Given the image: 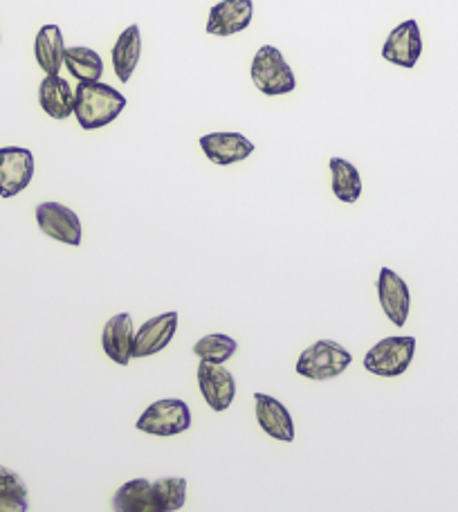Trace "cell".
I'll return each instance as SVG.
<instances>
[{"label":"cell","instance_id":"6da1fadb","mask_svg":"<svg viewBox=\"0 0 458 512\" xmlns=\"http://www.w3.org/2000/svg\"><path fill=\"white\" fill-rule=\"evenodd\" d=\"M126 108V97L117 88L95 81L75 88V117L84 131L113 124Z\"/></svg>","mask_w":458,"mask_h":512},{"label":"cell","instance_id":"7a4b0ae2","mask_svg":"<svg viewBox=\"0 0 458 512\" xmlns=\"http://www.w3.org/2000/svg\"><path fill=\"white\" fill-rule=\"evenodd\" d=\"M250 77L256 90L265 97H281L297 88L295 72L274 45H261L259 52L254 54Z\"/></svg>","mask_w":458,"mask_h":512},{"label":"cell","instance_id":"3957f363","mask_svg":"<svg viewBox=\"0 0 458 512\" xmlns=\"http://www.w3.org/2000/svg\"><path fill=\"white\" fill-rule=\"evenodd\" d=\"M416 355V337L393 335L373 344L364 355V369L380 378H398L407 373Z\"/></svg>","mask_w":458,"mask_h":512},{"label":"cell","instance_id":"277c9868","mask_svg":"<svg viewBox=\"0 0 458 512\" xmlns=\"http://www.w3.org/2000/svg\"><path fill=\"white\" fill-rule=\"evenodd\" d=\"M353 355L348 353L342 344H337L333 340H319L315 344H310L306 351H301L295 371L299 376H304L308 380H333L337 376L351 367Z\"/></svg>","mask_w":458,"mask_h":512},{"label":"cell","instance_id":"5b68a950","mask_svg":"<svg viewBox=\"0 0 458 512\" xmlns=\"http://www.w3.org/2000/svg\"><path fill=\"white\" fill-rule=\"evenodd\" d=\"M191 423H194V416H191V409L185 400L164 398L146 407L144 414L137 418L135 427L137 432L169 438L185 434Z\"/></svg>","mask_w":458,"mask_h":512},{"label":"cell","instance_id":"8992f818","mask_svg":"<svg viewBox=\"0 0 458 512\" xmlns=\"http://www.w3.org/2000/svg\"><path fill=\"white\" fill-rule=\"evenodd\" d=\"M34 178V155L23 146L0 149V198H14L30 187Z\"/></svg>","mask_w":458,"mask_h":512},{"label":"cell","instance_id":"52a82bcc","mask_svg":"<svg viewBox=\"0 0 458 512\" xmlns=\"http://www.w3.org/2000/svg\"><path fill=\"white\" fill-rule=\"evenodd\" d=\"M36 225L41 227V232L50 239L72 245V248H79L81 236V221L79 216L72 212L70 207L61 203H41L36 207Z\"/></svg>","mask_w":458,"mask_h":512},{"label":"cell","instance_id":"ba28073f","mask_svg":"<svg viewBox=\"0 0 458 512\" xmlns=\"http://www.w3.org/2000/svg\"><path fill=\"white\" fill-rule=\"evenodd\" d=\"M420 54H423V34H420V27L414 18L393 27L382 45V59L405 70L416 68Z\"/></svg>","mask_w":458,"mask_h":512},{"label":"cell","instance_id":"9c48e42d","mask_svg":"<svg viewBox=\"0 0 458 512\" xmlns=\"http://www.w3.org/2000/svg\"><path fill=\"white\" fill-rule=\"evenodd\" d=\"M178 331V313H162L158 317H151L149 322L140 326V331H135L133 340V358H151V355H158L160 351L167 349L173 342Z\"/></svg>","mask_w":458,"mask_h":512},{"label":"cell","instance_id":"30bf717a","mask_svg":"<svg viewBox=\"0 0 458 512\" xmlns=\"http://www.w3.org/2000/svg\"><path fill=\"white\" fill-rule=\"evenodd\" d=\"M198 389L214 411H225L236 398V380L223 364L200 362L198 364Z\"/></svg>","mask_w":458,"mask_h":512},{"label":"cell","instance_id":"8fae6325","mask_svg":"<svg viewBox=\"0 0 458 512\" xmlns=\"http://www.w3.org/2000/svg\"><path fill=\"white\" fill-rule=\"evenodd\" d=\"M378 299H380L384 315L389 317V322L393 326L402 328L407 324L409 310H411V292H409L407 281L402 279L398 272H393L391 268L380 270Z\"/></svg>","mask_w":458,"mask_h":512},{"label":"cell","instance_id":"7c38bea8","mask_svg":"<svg viewBox=\"0 0 458 512\" xmlns=\"http://www.w3.org/2000/svg\"><path fill=\"white\" fill-rule=\"evenodd\" d=\"M200 149L205 158L212 160L218 167H229L250 158L254 153V142L247 140L243 133L234 131H218L200 137Z\"/></svg>","mask_w":458,"mask_h":512},{"label":"cell","instance_id":"4fadbf2b","mask_svg":"<svg viewBox=\"0 0 458 512\" xmlns=\"http://www.w3.org/2000/svg\"><path fill=\"white\" fill-rule=\"evenodd\" d=\"M254 3L252 0H221L209 9L205 32L212 36L241 34L252 25Z\"/></svg>","mask_w":458,"mask_h":512},{"label":"cell","instance_id":"5bb4252c","mask_svg":"<svg viewBox=\"0 0 458 512\" xmlns=\"http://www.w3.org/2000/svg\"><path fill=\"white\" fill-rule=\"evenodd\" d=\"M254 411L256 423L274 441H295V420L277 398L268 396V393H254Z\"/></svg>","mask_w":458,"mask_h":512},{"label":"cell","instance_id":"9a60e30c","mask_svg":"<svg viewBox=\"0 0 458 512\" xmlns=\"http://www.w3.org/2000/svg\"><path fill=\"white\" fill-rule=\"evenodd\" d=\"M133 340H135V326L133 317L128 313H117L108 319L102 333V346L104 353L119 367H128L133 360Z\"/></svg>","mask_w":458,"mask_h":512},{"label":"cell","instance_id":"2e32d148","mask_svg":"<svg viewBox=\"0 0 458 512\" xmlns=\"http://www.w3.org/2000/svg\"><path fill=\"white\" fill-rule=\"evenodd\" d=\"M39 104L52 120H68L75 115V88L61 75H45L39 86Z\"/></svg>","mask_w":458,"mask_h":512},{"label":"cell","instance_id":"e0dca14e","mask_svg":"<svg viewBox=\"0 0 458 512\" xmlns=\"http://www.w3.org/2000/svg\"><path fill=\"white\" fill-rule=\"evenodd\" d=\"M140 57H142L140 25H128L126 30L117 36L111 52L113 70L122 84H128V81H131L133 72L137 70V63H140Z\"/></svg>","mask_w":458,"mask_h":512},{"label":"cell","instance_id":"ac0fdd59","mask_svg":"<svg viewBox=\"0 0 458 512\" xmlns=\"http://www.w3.org/2000/svg\"><path fill=\"white\" fill-rule=\"evenodd\" d=\"M34 57L45 75H59L66 59V43L59 25H43L34 39Z\"/></svg>","mask_w":458,"mask_h":512},{"label":"cell","instance_id":"d6986e66","mask_svg":"<svg viewBox=\"0 0 458 512\" xmlns=\"http://www.w3.org/2000/svg\"><path fill=\"white\" fill-rule=\"evenodd\" d=\"M160 510L153 497V483L149 479L126 481L113 495V512H155Z\"/></svg>","mask_w":458,"mask_h":512},{"label":"cell","instance_id":"ffe728a7","mask_svg":"<svg viewBox=\"0 0 458 512\" xmlns=\"http://www.w3.org/2000/svg\"><path fill=\"white\" fill-rule=\"evenodd\" d=\"M328 169H331V189L335 198L346 205L357 203L362 196V176L355 164L344 158H331Z\"/></svg>","mask_w":458,"mask_h":512},{"label":"cell","instance_id":"44dd1931","mask_svg":"<svg viewBox=\"0 0 458 512\" xmlns=\"http://www.w3.org/2000/svg\"><path fill=\"white\" fill-rule=\"evenodd\" d=\"M63 66L70 70L79 84H95L102 81L104 75V59L93 48H84V45H75V48H66V59Z\"/></svg>","mask_w":458,"mask_h":512},{"label":"cell","instance_id":"7402d4cb","mask_svg":"<svg viewBox=\"0 0 458 512\" xmlns=\"http://www.w3.org/2000/svg\"><path fill=\"white\" fill-rule=\"evenodd\" d=\"M236 351H238V342L225 333L205 335L194 344L196 358L200 362H212V364H225L229 358H234Z\"/></svg>","mask_w":458,"mask_h":512},{"label":"cell","instance_id":"603a6c76","mask_svg":"<svg viewBox=\"0 0 458 512\" xmlns=\"http://www.w3.org/2000/svg\"><path fill=\"white\" fill-rule=\"evenodd\" d=\"M155 504L164 512H176L187 501V479L182 477H162L153 481Z\"/></svg>","mask_w":458,"mask_h":512},{"label":"cell","instance_id":"cb8c5ba5","mask_svg":"<svg viewBox=\"0 0 458 512\" xmlns=\"http://www.w3.org/2000/svg\"><path fill=\"white\" fill-rule=\"evenodd\" d=\"M0 497H21L27 499L25 481L14 470L0 465Z\"/></svg>","mask_w":458,"mask_h":512},{"label":"cell","instance_id":"d4e9b609","mask_svg":"<svg viewBox=\"0 0 458 512\" xmlns=\"http://www.w3.org/2000/svg\"><path fill=\"white\" fill-rule=\"evenodd\" d=\"M30 504L21 497H0V512H27Z\"/></svg>","mask_w":458,"mask_h":512},{"label":"cell","instance_id":"484cf974","mask_svg":"<svg viewBox=\"0 0 458 512\" xmlns=\"http://www.w3.org/2000/svg\"><path fill=\"white\" fill-rule=\"evenodd\" d=\"M155 512H164V510H155Z\"/></svg>","mask_w":458,"mask_h":512}]
</instances>
